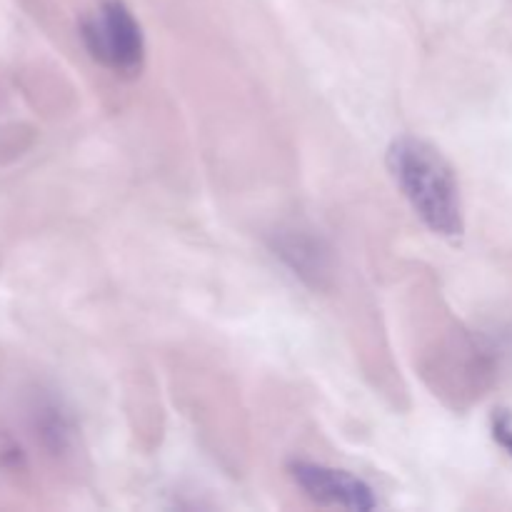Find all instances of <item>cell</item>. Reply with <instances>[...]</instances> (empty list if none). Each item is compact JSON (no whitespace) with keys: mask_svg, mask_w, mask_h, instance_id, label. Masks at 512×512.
Here are the masks:
<instances>
[{"mask_svg":"<svg viewBox=\"0 0 512 512\" xmlns=\"http://www.w3.org/2000/svg\"><path fill=\"white\" fill-rule=\"evenodd\" d=\"M493 438L512 458V415L505 410H500L493 418Z\"/></svg>","mask_w":512,"mask_h":512,"instance_id":"7","label":"cell"},{"mask_svg":"<svg viewBox=\"0 0 512 512\" xmlns=\"http://www.w3.org/2000/svg\"><path fill=\"white\" fill-rule=\"evenodd\" d=\"M28 468V458H25L23 445L18 438L0 430V475H23Z\"/></svg>","mask_w":512,"mask_h":512,"instance_id":"6","label":"cell"},{"mask_svg":"<svg viewBox=\"0 0 512 512\" xmlns=\"http://www.w3.org/2000/svg\"><path fill=\"white\" fill-rule=\"evenodd\" d=\"M290 478L313 503L328 505V508L368 512L378 508L375 490L365 480L345 473V470L328 468L308 460H295L290 465Z\"/></svg>","mask_w":512,"mask_h":512,"instance_id":"3","label":"cell"},{"mask_svg":"<svg viewBox=\"0 0 512 512\" xmlns=\"http://www.w3.org/2000/svg\"><path fill=\"white\" fill-rule=\"evenodd\" d=\"M275 255L313 288H325L333 275V258L323 238L308 230H283L275 235Z\"/></svg>","mask_w":512,"mask_h":512,"instance_id":"4","label":"cell"},{"mask_svg":"<svg viewBox=\"0 0 512 512\" xmlns=\"http://www.w3.org/2000/svg\"><path fill=\"white\" fill-rule=\"evenodd\" d=\"M28 423L40 448L53 458H68L75 448V425L68 410L48 393H35L28 403Z\"/></svg>","mask_w":512,"mask_h":512,"instance_id":"5","label":"cell"},{"mask_svg":"<svg viewBox=\"0 0 512 512\" xmlns=\"http://www.w3.org/2000/svg\"><path fill=\"white\" fill-rule=\"evenodd\" d=\"M80 38L95 63L110 73L135 78L145 63V40L138 20L120 0H108L80 25Z\"/></svg>","mask_w":512,"mask_h":512,"instance_id":"2","label":"cell"},{"mask_svg":"<svg viewBox=\"0 0 512 512\" xmlns=\"http://www.w3.org/2000/svg\"><path fill=\"white\" fill-rule=\"evenodd\" d=\"M388 165L395 183L403 190L415 215L433 233L458 238L465 230L463 195L455 170L438 148L425 140L405 135L388 150Z\"/></svg>","mask_w":512,"mask_h":512,"instance_id":"1","label":"cell"}]
</instances>
